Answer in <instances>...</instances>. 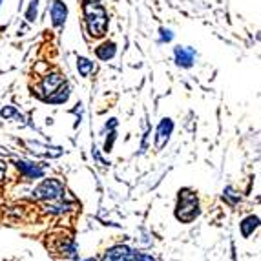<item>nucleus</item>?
<instances>
[{"mask_svg":"<svg viewBox=\"0 0 261 261\" xmlns=\"http://www.w3.org/2000/svg\"><path fill=\"white\" fill-rule=\"evenodd\" d=\"M37 15H39V0H31L26 9V20L30 24H33L37 20Z\"/></svg>","mask_w":261,"mask_h":261,"instance_id":"ddd939ff","label":"nucleus"},{"mask_svg":"<svg viewBox=\"0 0 261 261\" xmlns=\"http://www.w3.org/2000/svg\"><path fill=\"white\" fill-rule=\"evenodd\" d=\"M73 261H79V259H77V257H75V259H73ZM84 261H95V259H84Z\"/></svg>","mask_w":261,"mask_h":261,"instance_id":"aec40b11","label":"nucleus"},{"mask_svg":"<svg viewBox=\"0 0 261 261\" xmlns=\"http://www.w3.org/2000/svg\"><path fill=\"white\" fill-rule=\"evenodd\" d=\"M196 49L190 48V46H175L174 48V61L179 68H192L194 62H196Z\"/></svg>","mask_w":261,"mask_h":261,"instance_id":"423d86ee","label":"nucleus"},{"mask_svg":"<svg viewBox=\"0 0 261 261\" xmlns=\"http://www.w3.org/2000/svg\"><path fill=\"white\" fill-rule=\"evenodd\" d=\"M223 199H225L226 203H228V205L234 206L236 203L240 201V194H236L234 188H232V187H226V188H225V192H223Z\"/></svg>","mask_w":261,"mask_h":261,"instance_id":"4468645a","label":"nucleus"},{"mask_svg":"<svg viewBox=\"0 0 261 261\" xmlns=\"http://www.w3.org/2000/svg\"><path fill=\"white\" fill-rule=\"evenodd\" d=\"M115 53H117V46L112 40H105V42L99 44L95 48V55L99 61H110V59L115 57Z\"/></svg>","mask_w":261,"mask_h":261,"instance_id":"9d476101","label":"nucleus"},{"mask_svg":"<svg viewBox=\"0 0 261 261\" xmlns=\"http://www.w3.org/2000/svg\"><path fill=\"white\" fill-rule=\"evenodd\" d=\"M199 216V199L197 194L190 188H183L179 192L177 206H175V218L181 223H192Z\"/></svg>","mask_w":261,"mask_h":261,"instance_id":"7ed1b4c3","label":"nucleus"},{"mask_svg":"<svg viewBox=\"0 0 261 261\" xmlns=\"http://www.w3.org/2000/svg\"><path fill=\"white\" fill-rule=\"evenodd\" d=\"M174 40V33L168 28H159V42L161 44H168Z\"/></svg>","mask_w":261,"mask_h":261,"instance_id":"2eb2a0df","label":"nucleus"},{"mask_svg":"<svg viewBox=\"0 0 261 261\" xmlns=\"http://www.w3.org/2000/svg\"><path fill=\"white\" fill-rule=\"evenodd\" d=\"M37 95L49 105H62L70 97V86L66 84L64 77L59 71H53L42 77Z\"/></svg>","mask_w":261,"mask_h":261,"instance_id":"f03ea898","label":"nucleus"},{"mask_svg":"<svg viewBox=\"0 0 261 261\" xmlns=\"http://www.w3.org/2000/svg\"><path fill=\"white\" fill-rule=\"evenodd\" d=\"M115 126H117V119H110V122H106L105 130H115Z\"/></svg>","mask_w":261,"mask_h":261,"instance_id":"a211bd4d","label":"nucleus"},{"mask_svg":"<svg viewBox=\"0 0 261 261\" xmlns=\"http://www.w3.org/2000/svg\"><path fill=\"white\" fill-rule=\"evenodd\" d=\"M257 221H259V219H257L256 216H248L247 219H243V223L240 225L243 238H248V236H250L254 230H256V228H257Z\"/></svg>","mask_w":261,"mask_h":261,"instance_id":"f8f14e48","label":"nucleus"},{"mask_svg":"<svg viewBox=\"0 0 261 261\" xmlns=\"http://www.w3.org/2000/svg\"><path fill=\"white\" fill-rule=\"evenodd\" d=\"M83 17L88 35L92 39H102L108 33L110 17L102 0H83Z\"/></svg>","mask_w":261,"mask_h":261,"instance_id":"f257e3e1","label":"nucleus"},{"mask_svg":"<svg viewBox=\"0 0 261 261\" xmlns=\"http://www.w3.org/2000/svg\"><path fill=\"white\" fill-rule=\"evenodd\" d=\"M49 17L55 30L64 28L66 18H68V6L62 0H51V8H49Z\"/></svg>","mask_w":261,"mask_h":261,"instance_id":"0eeeda50","label":"nucleus"},{"mask_svg":"<svg viewBox=\"0 0 261 261\" xmlns=\"http://www.w3.org/2000/svg\"><path fill=\"white\" fill-rule=\"evenodd\" d=\"M102 261H155V259L152 256H148V254L132 250L126 245H117V247L110 248L108 252L105 254Z\"/></svg>","mask_w":261,"mask_h":261,"instance_id":"39448f33","label":"nucleus"},{"mask_svg":"<svg viewBox=\"0 0 261 261\" xmlns=\"http://www.w3.org/2000/svg\"><path fill=\"white\" fill-rule=\"evenodd\" d=\"M77 70L81 77H90L95 71V64L88 57H77Z\"/></svg>","mask_w":261,"mask_h":261,"instance_id":"9b49d317","label":"nucleus"},{"mask_svg":"<svg viewBox=\"0 0 261 261\" xmlns=\"http://www.w3.org/2000/svg\"><path fill=\"white\" fill-rule=\"evenodd\" d=\"M15 166H17V170L20 172L24 177L28 179H39L44 175V168L40 165H35V163L31 161H24V159H18V161H15Z\"/></svg>","mask_w":261,"mask_h":261,"instance_id":"1a4fd4ad","label":"nucleus"},{"mask_svg":"<svg viewBox=\"0 0 261 261\" xmlns=\"http://www.w3.org/2000/svg\"><path fill=\"white\" fill-rule=\"evenodd\" d=\"M64 185L59 179H46L33 190V197L39 201H57L64 197Z\"/></svg>","mask_w":261,"mask_h":261,"instance_id":"20e7f679","label":"nucleus"},{"mask_svg":"<svg viewBox=\"0 0 261 261\" xmlns=\"http://www.w3.org/2000/svg\"><path fill=\"white\" fill-rule=\"evenodd\" d=\"M115 132L113 130H110V139H106V143H105V152L108 153V152H112V148H113V143H115Z\"/></svg>","mask_w":261,"mask_h":261,"instance_id":"f3484780","label":"nucleus"},{"mask_svg":"<svg viewBox=\"0 0 261 261\" xmlns=\"http://www.w3.org/2000/svg\"><path fill=\"white\" fill-rule=\"evenodd\" d=\"M4 175H6V165L4 161H0V181L4 179Z\"/></svg>","mask_w":261,"mask_h":261,"instance_id":"6ab92c4d","label":"nucleus"},{"mask_svg":"<svg viewBox=\"0 0 261 261\" xmlns=\"http://www.w3.org/2000/svg\"><path fill=\"white\" fill-rule=\"evenodd\" d=\"M172 132H174V121L168 117L161 119V122H159V126H157V130H155V150L165 148Z\"/></svg>","mask_w":261,"mask_h":261,"instance_id":"6e6552de","label":"nucleus"},{"mask_svg":"<svg viewBox=\"0 0 261 261\" xmlns=\"http://www.w3.org/2000/svg\"><path fill=\"white\" fill-rule=\"evenodd\" d=\"M2 2H4V0H0V6H2Z\"/></svg>","mask_w":261,"mask_h":261,"instance_id":"412c9836","label":"nucleus"},{"mask_svg":"<svg viewBox=\"0 0 261 261\" xmlns=\"http://www.w3.org/2000/svg\"><path fill=\"white\" fill-rule=\"evenodd\" d=\"M0 115L4 119H11V117H18L17 110L13 108V106H6V108H2V112H0Z\"/></svg>","mask_w":261,"mask_h":261,"instance_id":"dca6fc26","label":"nucleus"}]
</instances>
